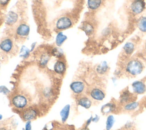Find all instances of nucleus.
<instances>
[{
    "mask_svg": "<svg viewBox=\"0 0 146 130\" xmlns=\"http://www.w3.org/2000/svg\"><path fill=\"white\" fill-rule=\"evenodd\" d=\"M145 7V3L144 0H134L131 5L130 9L135 15L141 13Z\"/></svg>",
    "mask_w": 146,
    "mask_h": 130,
    "instance_id": "nucleus-9",
    "label": "nucleus"
},
{
    "mask_svg": "<svg viewBox=\"0 0 146 130\" xmlns=\"http://www.w3.org/2000/svg\"><path fill=\"white\" fill-rule=\"evenodd\" d=\"M136 99V96L129 92L128 91H124L120 96V103L123 105H127L133 102Z\"/></svg>",
    "mask_w": 146,
    "mask_h": 130,
    "instance_id": "nucleus-12",
    "label": "nucleus"
},
{
    "mask_svg": "<svg viewBox=\"0 0 146 130\" xmlns=\"http://www.w3.org/2000/svg\"><path fill=\"white\" fill-rule=\"evenodd\" d=\"M103 0H87L88 8L92 11L98 10L102 5Z\"/></svg>",
    "mask_w": 146,
    "mask_h": 130,
    "instance_id": "nucleus-18",
    "label": "nucleus"
},
{
    "mask_svg": "<svg viewBox=\"0 0 146 130\" xmlns=\"http://www.w3.org/2000/svg\"><path fill=\"white\" fill-rule=\"evenodd\" d=\"M123 130H133L132 128L129 127V128H124V129H123Z\"/></svg>",
    "mask_w": 146,
    "mask_h": 130,
    "instance_id": "nucleus-33",
    "label": "nucleus"
},
{
    "mask_svg": "<svg viewBox=\"0 0 146 130\" xmlns=\"http://www.w3.org/2000/svg\"><path fill=\"white\" fill-rule=\"evenodd\" d=\"M10 103L15 110L20 112L30 105V99L23 93H15L10 95Z\"/></svg>",
    "mask_w": 146,
    "mask_h": 130,
    "instance_id": "nucleus-2",
    "label": "nucleus"
},
{
    "mask_svg": "<svg viewBox=\"0 0 146 130\" xmlns=\"http://www.w3.org/2000/svg\"><path fill=\"white\" fill-rule=\"evenodd\" d=\"M144 64L141 59L137 57H132L128 59L123 66L124 73L131 77L136 76L140 74L144 68Z\"/></svg>",
    "mask_w": 146,
    "mask_h": 130,
    "instance_id": "nucleus-1",
    "label": "nucleus"
},
{
    "mask_svg": "<svg viewBox=\"0 0 146 130\" xmlns=\"http://www.w3.org/2000/svg\"><path fill=\"white\" fill-rule=\"evenodd\" d=\"M30 32V27L26 23H21L17 26L15 29L16 35L22 38H25L28 36Z\"/></svg>",
    "mask_w": 146,
    "mask_h": 130,
    "instance_id": "nucleus-10",
    "label": "nucleus"
},
{
    "mask_svg": "<svg viewBox=\"0 0 146 130\" xmlns=\"http://www.w3.org/2000/svg\"><path fill=\"white\" fill-rule=\"evenodd\" d=\"M144 54L145 55H146V42L144 44Z\"/></svg>",
    "mask_w": 146,
    "mask_h": 130,
    "instance_id": "nucleus-32",
    "label": "nucleus"
},
{
    "mask_svg": "<svg viewBox=\"0 0 146 130\" xmlns=\"http://www.w3.org/2000/svg\"><path fill=\"white\" fill-rule=\"evenodd\" d=\"M135 49V45L132 42H127L123 47V51L126 56H128L132 54Z\"/></svg>",
    "mask_w": 146,
    "mask_h": 130,
    "instance_id": "nucleus-22",
    "label": "nucleus"
},
{
    "mask_svg": "<svg viewBox=\"0 0 146 130\" xmlns=\"http://www.w3.org/2000/svg\"><path fill=\"white\" fill-rule=\"evenodd\" d=\"M10 0H0V5L2 6H5L8 5Z\"/></svg>",
    "mask_w": 146,
    "mask_h": 130,
    "instance_id": "nucleus-27",
    "label": "nucleus"
},
{
    "mask_svg": "<svg viewBox=\"0 0 146 130\" xmlns=\"http://www.w3.org/2000/svg\"><path fill=\"white\" fill-rule=\"evenodd\" d=\"M50 54L53 56L58 58V59H62L64 56V51L60 47H53L51 51Z\"/></svg>",
    "mask_w": 146,
    "mask_h": 130,
    "instance_id": "nucleus-21",
    "label": "nucleus"
},
{
    "mask_svg": "<svg viewBox=\"0 0 146 130\" xmlns=\"http://www.w3.org/2000/svg\"><path fill=\"white\" fill-rule=\"evenodd\" d=\"M43 98L46 100H51L54 96L52 89L49 87H46L43 88L42 91Z\"/></svg>",
    "mask_w": 146,
    "mask_h": 130,
    "instance_id": "nucleus-23",
    "label": "nucleus"
},
{
    "mask_svg": "<svg viewBox=\"0 0 146 130\" xmlns=\"http://www.w3.org/2000/svg\"><path fill=\"white\" fill-rule=\"evenodd\" d=\"M24 128H25V130H33V129H32V121H26Z\"/></svg>",
    "mask_w": 146,
    "mask_h": 130,
    "instance_id": "nucleus-26",
    "label": "nucleus"
},
{
    "mask_svg": "<svg viewBox=\"0 0 146 130\" xmlns=\"http://www.w3.org/2000/svg\"><path fill=\"white\" fill-rule=\"evenodd\" d=\"M55 130H63V129H62L59 128V129H55Z\"/></svg>",
    "mask_w": 146,
    "mask_h": 130,
    "instance_id": "nucleus-35",
    "label": "nucleus"
},
{
    "mask_svg": "<svg viewBox=\"0 0 146 130\" xmlns=\"http://www.w3.org/2000/svg\"><path fill=\"white\" fill-rule=\"evenodd\" d=\"M70 109H71V105L70 104H67L65 105L60 110L59 114H60L61 121L63 123H66L68 120V117L70 116Z\"/></svg>",
    "mask_w": 146,
    "mask_h": 130,
    "instance_id": "nucleus-16",
    "label": "nucleus"
},
{
    "mask_svg": "<svg viewBox=\"0 0 146 130\" xmlns=\"http://www.w3.org/2000/svg\"><path fill=\"white\" fill-rule=\"evenodd\" d=\"M22 130H25V128H22Z\"/></svg>",
    "mask_w": 146,
    "mask_h": 130,
    "instance_id": "nucleus-36",
    "label": "nucleus"
},
{
    "mask_svg": "<svg viewBox=\"0 0 146 130\" xmlns=\"http://www.w3.org/2000/svg\"><path fill=\"white\" fill-rule=\"evenodd\" d=\"M0 130H7V128L3 126H0Z\"/></svg>",
    "mask_w": 146,
    "mask_h": 130,
    "instance_id": "nucleus-30",
    "label": "nucleus"
},
{
    "mask_svg": "<svg viewBox=\"0 0 146 130\" xmlns=\"http://www.w3.org/2000/svg\"><path fill=\"white\" fill-rule=\"evenodd\" d=\"M3 119V115L0 113V121H1Z\"/></svg>",
    "mask_w": 146,
    "mask_h": 130,
    "instance_id": "nucleus-34",
    "label": "nucleus"
},
{
    "mask_svg": "<svg viewBox=\"0 0 146 130\" xmlns=\"http://www.w3.org/2000/svg\"><path fill=\"white\" fill-rule=\"evenodd\" d=\"M0 68H1V63H0Z\"/></svg>",
    "mask_w": 146,
    "mask_h": 130,
    "instance_id": "nucleus-37",
    "label": "nucleus"
},
{
    "mask_svg": "<svg viewBox=\"0 0 146 130\" xmlns=\"http://www.w3.org/2000/svg\"><path fill=\"white\" fill-rule=\"evenodd\" d=\"M14 42L10 38H5L0 41V50L4 54H8L14 50Z\"/></svg>",
    "mask_w": 146,
    "mask_h": 130,
    "instance_id": "nucleus-7",
    "label": "nucleus"
},
{
    "mask_svg": "<svg viewBox=\"0 0 146 130\" xmlns=\"http://www.w3.org/2000/svg\"><path fill=\"white\" fill-rule=\"evenodd\" d=\"M137 27L141 32H146V17H142L139 19Z\"/></svg>",
    "mask_w": 146,
    "mask_h": 130,
    "instance_id": "nucleus-24",
    "label": "nucleus"
},
{
    "mask_svg": "<svg viewBox=\"0 0 146 130\" xmlns=\"http://www.w3.org/2000/svg\"><path fill=\"white\" fill-rule=\"evenodd\" d=\"M132 86L135 94H143L146 91V86L142 81H136L132 83Z\"/></svg>",
    "mask_w": 146,
    "mask_h": 130,
    "instance_id": "nucleus-15",
    "label": "nucleus"
},
{
    "mask_svg": "<svg viewBox=\"0 0 146 130\" xmlns=\"http://www.w3.org/2000/svg\"><path fill=\"white\" fill-rule=\"evenodd\" d=\"M80 28L87 34L90 35L94 32V25L89 22H84L82 23Z\"/></svg>",
    "mask_w": 146,
    "mask_h": 130,
    "instance_id": "nucleus-17",
    "label": "nucleus"
},
{
    "mask_svg": "<svg viewBox=\"0 0 146 130\" xmlns=\"http://www.w3.org/2000/svg\"><path fill=\"white\" fill-rule=\"evenodd\" d=\"M91 121H92V117H90V119H88L87 121H86V125H85V127H88V125L90 124V123L91 122Z\"/></svg>",
    "mask_w": 146,
    "mask_h": 130,
    "instance_id": "nucleus-28",
    "label": "nucleus"
},
{
    "mask_svg": "<svg viewBox=\"0 0 146 130\" xmlns=\"http://www.w3.org/2000/svg\"><path fill=\"white\" fill-rule=\"evenodd\" d=\"M67 69V64L66 61L63 59H58L53 65V71L55 73L59 75L63 76Z\"/></svg>",
    "mask_w": 146,
    "mask_h": 130,
    "instance_id": "nucleus-8",
    "label": "nucleus"
},
{
    "mask_svg": "<svg viewBox=\"0 0 146 130\" xmlns=\"http://www.w3.org/2000/svg\"><path fill=\"white\" fill-rule=\"evenodd\" d=\"M79 130H90L87 127H83V128H80V129H79Z\"/></svg>",
    "mask_w": 146,
    "mask_h": 130,
    "instance_id": "nucleus-31",
    "label": "nucleus"
},
{
    "mask_svg": "<svg viewBox=\"0 0 146 130\" xmlns=\"http://www.w3.org/2000/svg\"><path fill=\"white\" fill-rule=\"evenodd\" d=\"M39 115V111L37 108L33 106H29L22 111H20V116L21 119L26 121H33L35 120Z\"/></svg>",
    "mask_w": 146,
    "mask_h": 130,
    "instance_id": "nucleus-4",
    "label": "nucleus"
},
{
    "mask_svg": "<svg viewBox=\"0 0 146 130\" xmlns=\"http://www.w3.org/2000/svg\"><path fill=\"white\" fill-rule=\"evenodd\" d=\"M18 14L16 12L14 11H10L8 12L6 16V24L9 26H13L18 21Z\"/></svg>",
    "mask_w": 146,
    "mask_h": 130,
    "instance_id": "nucleus-14",
    "label": "nucleus"
},
{
    "mask_svg": "<svg viewBox=\"0 0 146 130\" xmlns=\"http://www.w3.org/2000/svg\"><path fill=\"white\" fill-rule=\"evenodd\" d=\"M35 46H36V42H34V43H33L31 44L30 50H31V52L34 50V48H35Z\"/></svg>",
    "mask_w": 146,
    "mask_h": 130,
    "instance_id": "nucleus-29",
    "label": "nucleus"
},
{
    "mask_svg": "<svg viewBox=\"0 0 146 130\" xmlns=\"http://www.w3.org/2000/svg\"><path fill=\"white\" fill-rule=\"evenodd\" d=\"M73 22L71 18L68 16L63 15L59 17L55 22V28L59 31L67 30L71 27Z\"/></svg>",
    "mask_w": 146,
    "mask_h": 130,
    "instance_id": "nucleus-5",
    "label": "nucleus"
},
{
    "mask_svg": "<svg viewBox=\"0 0 146 130\" xmlns=\"http://www.w3.org/2000/svg\"><path fill=\"white\" fill-rule=\"evenodd\" d=\"M67 36L64 35L62 31H59L55 37V44L58 47H60L63 44V43L67 40Z\"/></svg>",
    "mask_w": 146,
    "mask_h": 130,
    "instance_id": "nucleus-19",
    "label": "nucleus"
},
{
    "mask_svg": "<svg viewBox=\"0 0 146 130\" xmlns=\"http://www.w3.org/2000/svg\"><path fill=\"white\" fill-rule=\"evenodd\" d=\"M76 103L85 109H88L92 104V100L87 95L83 94L76 96Z\"/></svg>",
    "mask_w": 146,
    "mask_h": 130,
    "instance_id": "nucleus-11",
    "label": "nucleus"
},
{
    "mask_svg": "<svg viewBox=\"0 0 146 130\" xmlns=\"http://www.w3.org/2000/svg\"><path fill=\"white\" fill-rule=\"evenodd\" d=\"M87 95L92 101H100L106 97V92L104 88L99 86H91L87 90Z\"/></svg>",
    "mask_w": 146,
    "mask_h": 130,
    "instance_id": "nucleus-3",
    "label": "nucleus"
},
{
    "mask_svg": "<svg viewBox=\"0 0 146 130\" xmlns=\"http://www.w3.org/2000/svg\"><path fill=\"white\" fill-rule=\"evenodd\" d=\"M70 88L73 94L78 96L83 94L86 90V86L82 80H75L70 84Z\"/></svg>",
    "mask_w": 146,
    "mask_h": 130,
    "instance_id": "nucleus-6",
    "label": "nucleus"
},
{
    "mask_svg": "<svg viewBox=\"0 0 146 130\" xmlns=\"http://www.w3.org/2000/svg\"><path fill=\"white\" fill-rule=\"evenodd\" d=\"M0 93L5 96H9L11 95V91L5 85L0 86Z\"/></svg>",
    "mask_w": 146,
    "mask_h": 130,
    "instance_id": "nucleus-25",
    "label": "nucleus"
},
{
    "mask_svg": "<svg viewBox=\"0 0 146 130\" xmlns=\"http://www.w3.org/2000/svg\"><path fill=\"white\" fill-rule=\"evenodd\" d=\"M31 52V51L30 50V48H28L25 45H22L19 50V56L23 59H26L30 56Z\"/></svg>",
    "mask_w": 146,
    "mask_h": 130,
    "instance_id": "nucleus-20",
    "label": "nucleus"
},
{
    "mask_svg": "<svg viewBox=\"0 0 146 130\" xmlns=\"http://www.w3.org/2000/svg\"><path fill=\"white\" fill-rule=\"evenodd\" d=\"M51 56V55L50 52H42L38 57L39 66L42 68H45L47 66L49 60H50Z\"/></svg>",
    "mask_w": 146,
    "mask_h": 130,
    "instance_id": "nucleus-13",
    "label": "nucleus"
}]
</instances>
